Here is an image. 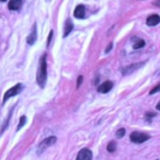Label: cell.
<instances>
[{
  "label": "cell",
  "mask_w": 160,
  "mask_h": 160,
  "mask_svg": "<svg viewBox=\"0 0 160 160\" xmlns=\"http://www.w3.org/2000/svg\"><path fill=\"white\" fill-rule=\"evenodd\" d=\"M47 80V62H46V54L41 57L40 65H38V75H36V82L41 88H44Z\"/></svg>",
  "instance_id": "1"
},
{
  "label": "cell",
  "mask_w": 160,
  "mask_h": 160,
  "mask_svg": "<svg viewBox=\"0 0 160 160\" xmlns=\"http://www.w3.org/2000/svg\"><path fill=\"white\" fill-rule=\"evenodd\" d=\"M22 89H23L22 83H18V85H16V86H13L12 88H10V89L8 90V91H6V93L3 94L2 102L6 103L10 98H12V97H14V96H17V94L20 93V92L22 91Z\"/></svg>",
  "instance_id": "2"
},
{
  "label": "cell",
  "mask_w": 160,
  "mask_h": 160,
  "mask_svg": "<svg viewBox=\"0 0 160 160\" xmlns=\"http://www.w3.org/2000/svg\"><path fill=\"white\" fill-rule=\"evenodd\" d=\"M150 138V136L148 134L145 133H140V132H133L129 136V139L131 142H135V144H142V142H145Z\"/></svg>",
  "instance_id": "3"
},
{
  "label": "cell",
  "mask_w": 160,
  "mask_h": 160,
  "mask_svg": "<svg viewBox=\"0 0 160 160\" xmlns=\"http://www.w3.org/2000/svg\"><path fill=\"white\" fill-rule=\"evenodd\" d=\"M56 140H57V138H56L55 136H51V137L45 138V139L43 140V142H41L40 145H38V153H42L43 151L46 150V148H48L49 146H52V145L55 144Z\"/></svg>",
  "instance_id": "4"
},
{
  "label": "cell",
  "mask_w": 160,
  "mask_h": 160,
  "mask_svg": "<svg viewBox=\"0 0 160 160\" xmlns=\"http://www.w3.org/2000/svg\"><path fill=\"white\" fill-rule=\"evenodd\" d=\"M145 65V62H137V64H133V65H129V66H126L122 69V75L123 76H127V75H131L132 72H134L135 70L139 69L140 67H142Z\"/></svg>",
  "instance_id": "5"
},
{
  "label": "cell",
  "mask_w": 160,
  "mask_h": 160,
  "mask_svg": "<svg viewBox=\"0 0 160 160\" xmlns=\"http://www.w3.org/2000/svg\"><path fill=\"white\" fill-rule=\"evenodd\" d=\"M76 160H92V151L88 148H83L78 152Z\"/></svg>",
  "instance_id": "6"
},
{
  "label": "cell",
  "mask_w": 160,
  "mask_h": 160,
  "mask_svg": "<svg viewBox=\"0 0 160 160\" xmlns=\"http://www.w3.org/2000/svg\"><path fill=\"white\" fill-rule=\"evenodd\" d=\"M112 88H113V82L108 80V81H104V82L99 86L98 92H100V93H108L109 91H111Z\"/></svg>",
  "instance_id": "7"
},
{
  "label": "cell",
  "mask_w": 160,
  "mask_h": 160,
  "mask_svg": "<svg viewBox=\"0 0 160 160\" xmlns=\"http://www.w3.org/2000/svg\"><path fill=\"white\" fill-rule=\"evenodd\" d=\"M36 40H38V32H36V25L34 24L32 27L31 32H30V34L27 38V43L29 45H33L36 42Z\"/></svg>",
  "instance_id": "8"
},
{
  "label": "cell",
  "mask_w": 160,
  "mask_h": 160,
  "mask_svg": "<svg viewBox=\"0 0 160 160\" xmlns=\"http://www.w3.org/2000/svg\"><path fill=\"white\" fill-rule=\"evenodd\" d=\"M85 14H86V8L85 6L82 5H79L76 7L75 11H73V16L76 17L77 19H83L85 18Z\"/></svg>",
  "instance_id": "9"
},
{
  "label": "cell",
  "mask_w": 160,
  "mask_h": 160,
  "mask_svg": "<svg viewBox=\"0 0 160 160\" xmlns=\"http://www.w3.org/2000/svg\"><path fill=\"white\" fill-rule=\"evenodd\" d=\"M159 22H160V17L158 16V14H151L146 20L147 25H149V27H155V25H157Z\"/></svg>",
  "instance_id": "10"
},
{
  "label": "cell",
  "mask_w": 160,
  "mask_h": 160,
  "mask_svg": "<svg viewBox=\"0 0 160 160\" xmlns=\"http://www.w3.org/2000/svg\"><path fill=\"white\" fill-rule=\"evenodd\" d=\"M22 6V0H10L8 3V8L11 11H17L19 10Z\"/></svg>",
  "instance_id": "11"
},
{
  "label": "cell",
  "mask_w": 160,
  "mask_h": 160,
  "mask_svg": "<svg viewBox=\"0 0 160 160\" xmlns=\"http://www.w3.org/2000/svg\"><path fill=\"white\" fill-rule=\"evenodd\" d=\"M73 29V23L71 22V20H67L66 23H65V29H64V38H67L68 36V34L71 33V31H72Z\"/></svg>",
  "instance_id": "12"
},
{
  "label": "cell",
  "mask_w": 160,
  "mask_h": 160,
  "mask_svg": "<svg viewBox=\"0 0 160 160\" xmlns=\"http://www.w3.org/2000/svg\"><path fill=\"white\" fill-rule=\"evenodd\" d=\"M107 149L109 152H114L116 150V142H110L107 146Z\"/></svg>",
  "instance_id": "13"
},
{
  "label": "cell",
  "mask_w": 160,
  "mask_h": 160,
  "mask_svg": "<svg viewBox=\"0 0 160 160\" xmlns=\"http://www.w3.org/2000/svg\"><path fill=\"white\" fill-rule=\"evenodd\" d=\"M27 123V116L25 115H22L20 118V123H19L18 125V128H17V131H20L21 128H22L23 126H24V124Z\"/></svg>",
  "instance_id": "14"
},
{
  "label": "cell",
  "mask_w": 160,
  "mask_h": 160,
  "mask_svg": "<svg viewBox=\"0 0 160 160\" xmlns=\"http://www.w3.org/2000/svg\"><path fill=\"white\" fill-rule=\"evenodd\" d=\"M144 46H145V41L144 40H138L137 42L133 45L134 49H139V48H142V47H144Z\"/></svg>",
  "instance_id": "15"
},
{
  "label": "cell",
  "mask_w": 160,
  "mask_h": 160,
  "mask_svg": "<svg viewBox=\"0 0 160 160\" xmlns=\"http://www.w3.org/2000/svg\"><path fill=\"white\" fill-rule=\"evenodd\" d=\"M160 91V82L158 83L156 87H153L152 89L150 90V92H149V94H155V93H157V92H159Z\"/></svg>",
  "instance_id": "16"
},
{
  "label": "cell",
  "mask_w": 160,
  "mask_h": 160,
  "mask_svg": "<svg viewBox=\"0 0 160 160\" xmlns=\"http://www.w3.org/2000/svg\"><path fill=\"white\" fill-rule=\"evenodd\" d=\"M153 116H156V113H152V112H147L146 115H145V118H146V120L148 121V122H150L151 118H152Z\"/></svg>",
  "instance_id": "17"
},
{
  "label": "cell",
  "mask_w": 160,
  "mask_h": 160,
  "mask_svg": "<svg viewBox=\"0 0 160 160\" xmlns=\"http://www.w3.org/2000/svg\"><path fill=\"white\" fill-rule=\"evenodd\" d=\"M124 135H125V129L124 128H120L118 132H116V137L118 138H122Z\"/></svg>",
  "instance_id": "18"
},
{
  "label": "cell",
  "mask_w": 160,
  "mask_h": 160,
  "mask_svg": "<svg viewBox=\"0 0 160 160\" xmlns=\"http://www.w3.org/2000/svg\"><path fill=\"white\" fill-rule=\"evenodd\" d=\"M82 81H83V77H82V76H79V77H78V80H77V89L80 87V86H81Z\"/></svg>",
  "instance_id": "19"
},
{
  "label": "cell",
  "mask_w": 160,
  "mask_h": 160,
  "mask_svg": "<svg viewBox=\"0 0 160 160\" xmlns=\"http://www.w3.org/2000/svg\"><path fill=\"white\" fill-rule=\"evenodd\" d=\"M52 38H53V31L49 32L48 38H47V46H49V44H51V40H52Z\"/></svg>",
  "instance_id": "20"
},
{
  "label": "cell",
  "mask_w": 160,
  "mask_h": 160,
  "mask_svg": "<svg viewBox=\"0 0 160 160\" xmlns=\"http://www.w3.org/2000/svg\"><path fill=\"white\" fill-rule=\"evenodd\" d=\"M112 47H113V43H110V44L107 46V48H105V53H109V52L112 49Z\"/></svg>",
  "instance_id": "21"
},
{
  "label": "cell",
  "mask_w": 160,
  "mask_h": 160,
  "mask_svg": "<svg viewBox=\"0 0 160 160\" xmlns=\"http://www.w3.org/2000/svg\"><path fill=\"white\" fill-rule=\"evenodd\" d=\"M153 6H156V7H159L160 8V0H155L152 2Z\"/></svg>",
  "instance_id": "22"
},
{
  "label": "cell",
  "mask_w": 160,
  "mask_h": 160,
  "mask_svg": "<svg viewBox=\"0 0 160 160\" xmlns=\"http://www.w3.org/2000/svg\"><path fill=\"white\" fill-rule=\"evenodd\" d=\"M156 109H157L158 111H160V101H159V103L157 104V107H156Z\"/></svg>",
  "instance_id": "23"
},
{
  "label": "cell",
  "mask_w": 160,
  "mask_h": 160,
  "mask_svg": "<svg viewBox=\"0 0 160 160\" xmlns=\"http://www.w3.org/2000/svg\"><path fill=\"white\" fill-rule=\"evenodd\" d=\"M0 1H2V2H5V1H7V0H0Z\"/></svg>",
  "instance_id": "24"
}]
</instances>
